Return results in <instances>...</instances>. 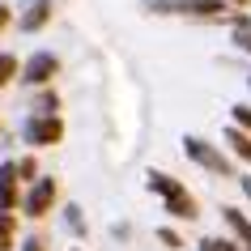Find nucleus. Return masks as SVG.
<instances>
[{
    "label": "nucleus",
    "mask_w": 251,
    "mask_h": 251,
    "mask_svg": "<svg viewBox=\"0 0 251 251\" xmlns=\"http://www.w3.org/2000/svg\"><path fill=\"white\" fill-rule=\"evenodd\" d=\"M55 196H60V187H55L51 175H39L34 183L26 187V196H22V209L30 213V217H43V213H51Z\"/></svg>",
    "instance_id": "6"
},
{
    "label": "nucleus",
    "mask_w": 251,
    "mask_h": 251,
    "mask_svg": "<svg viewBox=\"0 0 251 251\" xmlns=\"http://www.w3.org/2000/svg\"><path fill=\"white\" fill-rule=\"evenodd\" d=\"M17 166V183H34L39 179V162L34 158H22V162H13Z\"/></svg>",
    "instance_id": "12"
},
{
    "label": "nucleus",
    "mask_w": 251,
    "mask_h": 251,
    "mask_svg": "<svg viewBox=\"0 0 251 251\" xmlns=\"http://www.w3.org/2000/svg\"><path fill=\"white\" fill-rule=\"evenodd\" d=\"M226 145H230V149L238 153V158H243V162L251 166V136H247V132H238L234 124H230V128H226Z\"/></svg>",
    "instance_id": "9"
},
{
    "label": "nucleus",
    "mask_w": 251,
    "mask_h": 251,
    "mask_svg": "<svg viewBox=\"0 0 251 251\" xmlns=\"http://www.w3.org/2000/svg\"><path fill=\"white\" fill-rule=\"evenodd\" d=\"M13 213H0V251H9L13 247Z\"/></svg>",
    "instance_id": "13"
},
{
    "label": "nucleus",
    "mask_w": 251,
    "mask_h": 251,
    "mask_svg": "<svg viewBox=\"0 0 251 251\" xmlns=\"http://www.w3.org/2000/svg\"><path fill=\"white\" fill-rule=\"evenodd\" d=\"M47 22H51V0H22V17H17V26L26 30V34L43 30Z\"/></svg>",
    "instance_id": "7"
},
{
    "label": "nucleus",
    "mask_w": 251,
    "mask_h": 251,
    "mask_svg": "<svg viewBox=\"0 0 251 251\" xmlns=\"http://www.w3.org/2000/svg\"><path fill=\"white\" fill-rule=\"evenodd\" d=\"M200 251H238L234 238H200Z\"/></svg>",
    "instance_id": "14"
},
{
    "label": "nucleus",
    "mask_w": 251,
    "mask_h": 251,
    "mask_svg": "<svg viewBox=\"0 0 251 251\" xmlns=\"http://www.w3.org/2000/svg\"><path fill=\"white\" fill-rule=\"evenodd\" d=\"M64 141V119L60 115H30L26 119V145L30 149H47Z\"/></svg>",
    "instance_id": "4"
},
{
    "label": "nucleus",
    "mask_w": 251,
    "mask_h": 251,
    "mask_svg": "<svg viewBox=\"0 0 251 251\" xmlns=\"http://www.w3.org/2000/svg\"><path fill=\"white\" fill-rule=\"evenodd\" d=\"M64 226L73 230L77 238H85V217H81V204H68V213H64Z\"/></svg>",
    "instance_id": "11"
},
{
    "label": "nucleus",
    "mask_w": 251,
    "mask_h": 251,
    "mask_svg": "<svg viewBox=\"0 0 251 251\" xmlns=\"http://www.w3.org/2000/svg\"><path fill=\"white\" fill-rule=\"evenodd\" d=\"M9 22H13V13H9V9H4V4H0V30L9 26Z\"/></svg>",
    "instance_id": "18"
},
{
    "label": "nucleus",
    "mask_w": 251,
    "mask_h": 251,
    "mask_svg": "<svg viewBox=\"0 0 251 251\" xmlns=\"http://www.w3.org/2000/svg\"><path fill=\"white\" fill-rule=\"evenodd\" d=\"M22 251H43V243H39V238H26V243H22Z\"/></svg>",
    "instance_id": "17"
},
{
    "label": "nucleus",
    "mask_w": 251,
    "mask_h": 251,
    "mask_svg": "<svg viewBox=\"0 0 251 251\" xmlns=\"http://www.w3.org/2000/svg\"><path fill=\"white\" fill-rule=\"evenodd\" d=\"M158 243H162V247H183V243H179V234H175V230H171V226H158Z\"/></svg>",
    "instance_id": "15"
},
{
    "label": "nucleus",
    "mask_w": 251,
    "mask_h": 251,
    "mask_svg": "<svg viewBox=\"0 0 251 251\" xmlns=\"http://www.w3.org/2000/svg\"><path fill=\"white\" fill-rule=\"evenodd\" d=\"M226 4H238V9H243V4H247V0H226Z\"/></svg>",
    "instance_id": "19"
},
{
    "label": "nucleus",
    "mask_w": 251,
    "mask_h": 251,
    "mask_svg": "<svg viewBox=\"0 0 251 251\" xmlns=\"http://www.w3.org/2000/svg\"><path fill=\"white\" fill-rule=\"evenodd\" d=\"M55 77H60V55H51V51H34L17 68V81H26V85H51Z\"/></svg>",
    "instance_id": "5"
},
{
    "label": "nucleus",
    "mask_w": 251,
    "mask_h": 251,
    "mask_svg": "<svg viewBox=\"0 0 251 251\" xmlns=\"http://www.w3.org/2000/svg\"><path fill=\"white\" fill-rule=\"evenodd\" d=\"M183 153H187V162H196L200 171L217 175V179H238L234 162L226 158V153H222L217 145H209L204 136H196V132H187V136H183Z\"/></svg>",
    "instance_id": "3"
},
{
    "label": "nucleus",
    "mask_w": 251,
    "mask_h": 251,
    "mask_svg": "<svg viewBox=\"0 0 251 251\" xmlns=\"http://www.w3.org/2000/svg\"><path fill=\"white\" fill-rule=\"evenodd\" d=\"M238 187H243V196L251 200V175H238Z\"/></svg>",
    "instance_id": "16"
},
{
    "label": "nucleus",
    "mask_w": 251,
    "mask_h": 251,
    "mask_svg": "<svg viewBox=\"0 0 251 251\" xmlns=\"http://www.w3.org/2000/svg\"><path fill=\"white\" fill-rule=\"evenodd\" d=\"M17 55H9V51H0V85H9V81H17Z\"/></svg>",
    "instance_id": "10"
},
{
    "label": "nucleus",
    "mask_w": 251,
    "mask_h": 251,
    "mask_svg": "<svg viewBox=\"0 0 251 251\" xmlns=\"http://www.w3.org/2000/svg\"><path fill=\"white\" fill-rule=\"evenodd\" d=\"M149 13H162V17H192V22H230V4L226 0H149L145 4Z\"/></svg>",
    "instance_id": "1"
},
{
    "label": "nucleus",
    "mask_w": 251,
    "mask_h": 251,
    "mask_svg": "<svg viewBox=\"0 0 251 251\" xmlns=\"http://www.w3.org/2000/svg\"><path fill=\"white\" fill-rule=\"evenodd\" d=\"M247 85H251V81H247Z\"/></svg>",
    "instance_id": "20"
},
{
    "label": "nucleus",
    "mask_w": 251,
    "mask_h": 251,
    "mask_svg": "<svg viewBox=\"0 0 251 251\" xmlns=\"http://www.w3.org/2000/svg\"><path fill=\"white\" fill-rule=\"evenodd\" d=\"M222 222L230 226V238L238 243V251H251V217H247V213H238L234 204H226V209H222Z\"/></svg>",
    "instance_id": "8"
},
{
    "label": "nucleus",
    "mask_w": 251,
    "mask_h": 251,
    "mask_svg": "<svg viewBox=\"0 0 251 251\" xmlns=\"http://www.w3.org/2000/svg\"><path fill=\"white\" fill-rule=\"evenodd\" d=\"M145 183H149L153 196H162V204H166L171 217H179V222H192V217H196V196H192L179 179H171V175H162V171H149Z\"/></svg>",
    "instance_id": "2"
}]
</instances>
